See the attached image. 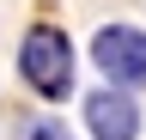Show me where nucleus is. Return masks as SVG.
<instances>
[{"label": "nucleus", "mask_w": 146, "mask_h": 140, "mask_svg": "<svg viewBox=\"0 0 146 140\" xmlns=\"http://www.w3.org/2000/svg\"><path fill=\"white\" fill-rule=\"evenodd\" d=\"M25 140H73V134H67V128H61V122H36V128H31V134H25Z\"/></svg>", "instance_id": "20e7f679"}, {"label": "nucleus", "mask_w": 146, "mask_h": 140, "mask_svg": "<svg viewBox=\"0 0 146 140\" xmlns=\"http://www.w3.org/2000/svg\"><path fill=\"white\" fill-rule=\"evenodd\" d=\"M91 61L104 67L110 85H146V31L134 25H104L98 37H91Z\"/></svg>", "instance_id": "f03ea898"}, {"label": "nucleus", "mask_w": 146, "mask_h": 140, "mask_svg": "<svg viewBox=\"0 0 146 140\" xmlns=\"http://www.w3.org/2000/svg\"><path fill=\"white\" fill-rule=\"evenodd\" d=\"M85 128H91V140H134L140 134V104L122 85H104V92L85 98Z\"/></svg>", "instance_id": "7ed1b4c3"}, {"label": "nucleus", "mask_w": 146, "mask_h": 140, "mask_svg": "<svg viewBox=\"0 0 146 140\" xmlns=\"http://www.w3.org/2000/svg\"><path fill=\"white\" fill-rule=\"evenodd\" d=\"M18 79L43 104H61L73 92V37L61 25H31L18 43Z\"/></svg>", "instance_id": "f257e3e1"}]
</instances>
